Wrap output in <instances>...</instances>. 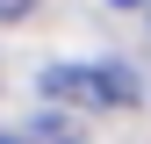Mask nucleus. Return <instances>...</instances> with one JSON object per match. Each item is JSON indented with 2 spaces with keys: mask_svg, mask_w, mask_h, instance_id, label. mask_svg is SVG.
Here are the masks:
<instances>
[{
  "mask_svg": "<svg viewBox=\"0 0 151 144\" xmlns=\"http://www.w3.org/2000/svg\"><path fill=\"white\" fill-rule=\"evenodd\" d=\"M115 7H151V0H115Z\"/></svg>",
  "mask_w": 151,
  "mask_h": 144,
  "instance_id": "obj_3",
  "label": "nucleus"
},
{
  "mask_svg": "<svg viewBox=\"0 0 151 144\" xmlns=\"http://www.w3.org/2000/svg\"><path fill=\"white\" fill-rule=\"evenodd\" d=\"M29 7H36V0H0V22H22Z\"/></svg>",
  "mask_w": 151,
  "mask_h": 144,
  "instance_id": "obj_2",
  "label": "nucleus"
},
{
  "mask_svg": "<svg viewBox=\"0 0 151 144\" xmlns=\"http://www.w3.org/2000/svg\"><path fill=\"white\" fill-rule=\"evenodd\" d=\"M36 86L58 108H137V72L129 65H50Z\"/></svg>",
  "mask_w": 151,
  "mask_h": 144,
  "instance_id": "obj_1",
  "label": "nucleus"
}]
</instances>
